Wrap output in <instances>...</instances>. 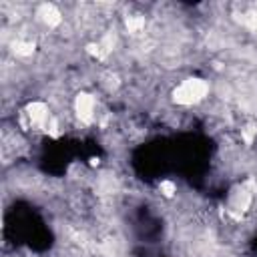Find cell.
I'll use <instances>...</instances> for the list:
<instances>
[{
	"label": "cell",
	"instance_id": "cell-1",
	"mask_svg": "<svg viewBox=\"0 0 257 257\" xmlns=\"http://www.w3.org/2000/svg\"><path fill=\"white\" fill-rule=\"evenodd\" d=\"M209 94V84L203 78H187L173 90V100L177 104L189 106L195 102H201Z\"/></svg>",
	"mask_w": 257,
	"mask_h": 257
},
{
	"label": "cell",
	"instance_id": "cell-2",
	"mask_svg": "<svg viewBox=\"0 0 257 257\" xmlns=\"http://www.w3.org/2000/svg\"><path fill=\"white\" fill-rule=\"evenodd\" d=\"M74 110H76L80 120H84V122L92 120V116H94V98L86 92H80L74 100Z\"/></svg>",
	"mask_w": 257,
	"mask_h": 257
},
{
	"label": "cell",
	"instance_id": "cell-3",
	"mask_svg": "<svg viewBox=\"0 0 257 257\" xmlns=\"http://www.w3.org/2000/svg\"><path fill=\"white\" fill-rule=\"evenodd\" d=\"M38 16H40V18H42V22H44V24H48L50 28H54V26H58V24L62 22L60 12H58L52 4H44V6H40Z\"/></svg>",
	"mask_w": 257,
	"mask_h": 257
},
{
	"label": "cell",
	"instance_id": "cell-4",
	"mask_svg": "<svg viewBox=\"0 0 257 257\" xmlns=\"http://www.w3.org/2000/svg\"><path fill=\"white\" fill-rule=\"evenodd\" d=\"M124 26H126V32L128 34H141L143 30H145V16H139V14H135V16H128L126 18V22H124Z\"/></svg>",
	"mask_w": 257,
	"mask_h": 257
},
{
	"label": "cell",
	"instance_id": "cell-5",
	"mask_svg": "<svg viewBox=\"0 0 257 257\" xmlns=\"http://www.w3.org/2000/svg\"><path fill=\"white\" fill-rule=\"evenodd\" d=\"M159 191H161L165 197H173V195H175V191H177V187H175V183H173V181H163V183L159 185Z\"/></svg>",
	"mask_w": 257,
	"mask_h": 257
}]
</instances>
